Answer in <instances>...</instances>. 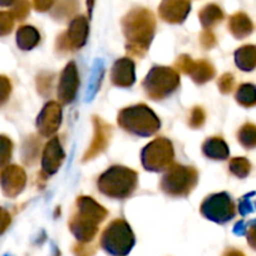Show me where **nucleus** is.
Segmentation results:
<instances>
[{"instance_id":"f257e3e1","label":"nucleus","mask_w":256,"mask_h":256,"mask_svg":"<svg viewBox=\"0 0 256 256\" xmlns=\"http://www.w3.org/2000/svg\"><path fill=\"white\" fill-rule=\"evenodd\" d=\"M231 26L234 28L235 33L240 36H248L252 30L251 20L248 19V16H245L242 13H238L235 16H232V19H231Z\"/></svg>"},{"instance_id":"f03ea898","label":"nucleus","mask_w":256,"mask_h":256,"mask_svg":"<svg viewBox=\"0 0 256 256\" xmlns=\"http://www.w3.org/2000/svg\"><path fill=\"white\" fill-rule=\"evenodd\" d=\"M238 63L242 70H252L256 67V46H245L238 53Z\"/></svg>"},{"instance_id":"7ed1b4c3","label":"nucleus","mask_w":256,"mask_h":256,"mask_svg":"<svg viewBox=\"0 0 256 256\" xmlns=\"http://www.w3.org/2000/svg\"><path fill=\"white\" fill-rule=\"evenodd\" d=\"M188 8V0H164L162 10L166 14H177ZM180 14V13H178Z\"/></svg>"},{"instance_id":"20e7f679","label":"nucleus","mask_w":256,"mask_h":256,"mask_svg":"<svg viewBox=\"0 0 256 256\" xmlns=\"http://www.w3.org/2000/svg\"><path fill=\"white\" fill-rule=\"evenodd\" d=\"M238 100L245 106H255L256 104V88L254 86L245 84L240 88L238 92Z\"/></svg>"},{"instance_id":"39448f33","label":"nucleus","mask_w":256,"mask_h":256,"mask_svg":"<svg viewBox=\"0 0 256 256\" xmlns=\"http://www.w3.org/2000/svg\"><path fill=\"white\" fill-rule=\"evenodd\" d=\"M240 138L242 144L246 147H255L256 146V126L254 124H246L245 127L241 130Z\"/></svg>"},{"instance_id":"423d86ee","label":"nucleus","mask_w":256,"mask_h":256,"mask_svg":"<svg viewBox=\"0 0 256 256\" xmlns=\"http://www.w3.org/2000/svg\"><path fill=\"white\" fill-rule=\"evenodd\" d=\"M10 16L6 13H0V34H6L10 29Z\"/></svg>"},{"instance_id":"0eeeda50","label":"nucleus","mask_w":256,"mask_h":256,"mask_svg":"<svg viewBox=\"0 0 256 256\" xmlns=\"http://www.w3.org/2000/svg\"><path fill=\"white\" fill-rule=\"evenodd\" d=\"M6 154H8V147H6V141L0 137V164L6 161Z\"/></svg>"},{"instance_id":"6e6552de","label":"nucleus","mask_w":256,"mask_h":256,"mask_svg":"<svg viewBox=\"0 0 256 256\" xmlns=\"http://www.w3.org/2000/svg\"><path fill=\"white\" fill-rule=\"evenodd\" d=\"M6 93H8V86H6V80L0 78V100H4Z\"/></svg>"},{"instance_id":"1a4fd4ad","label":"nucleus","mask_w":256,"mask_h":256,"mask_svg":"<svg viewBox=\"0 0 256 256\" xmlns=\"http://www.w3.org/2000/svg\"><path fill=\"white\" fill-rule=\"evenodd\" d=\"M248 244L251 245V248H255L256 250V228H252V230L248 232Z\"/></svg>"},{"instance_id":"9d476101","label":"nucleus","mask_w":256,"mask_h":256,"mask_svg":"<svg viewBox=\"0 0 256 256\" xmlns=\"http://www.w3.org/2000/svg\"><path fill=\"white\" fill-rule=\"evenodd\" d=\"M6 224H8V216L0 211V232H2V231H4Z\"/></svg>"},{"instance_id":"9b49d317","label":"nucleus","mask_w":256,"mask_h":256,"mask_svg":"<svg viewBox=\"0 0 256 256\" xmlns=\"http://www.w3.org/2000/svg\"><path fill=\"white\" fill-rule=\"evenodd\" d=\"M52 0H36V8H46V6H49Z\"/></svg>"},{"instance_id":"f8f14e48","label":"nucleus","mask_w":256,"mask_h":256,"mask_svg":"<svg viewBox=\"0 0 256 256\" xmlns=\"http://www.w3.org/2000/svg\"><path fill=\"white\" fill-rule=\"evenodd\" d=\"M13 0H0V6H9Z\"/></svg>"},{"instance_id":"ddd939ff","label":"nucleus","mask_w":256,"mask_h":256,"mask_svg":"<svg viewBox=\"0 0 256 256\" xmlns=\"http://www.w3.org/2000/svg\"><path fill=\"white\" fill-rule=\"evenodd\" d=\"M228 256H245V255H244V254H241V252H238V251H235V252L228 254Z\"/></svg>"}]
</instances>
